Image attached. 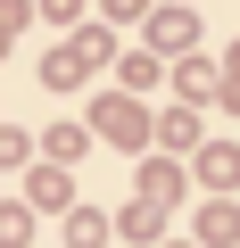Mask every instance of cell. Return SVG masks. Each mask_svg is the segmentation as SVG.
Returning a JSON list of instances; mask_svg holds the SVG:
<instances>
[{
    "label": "cell",
    "instance_id": "1",
    "mask_svg": "<svg viewBox=\"0 0 240 248\" xmlns=\"http://www.w3.org/2000/svg\"><path fill=\"white\" fill-rule=\"evenodd\" d=\"M199 240H207V248H232V240H240V207H207V215H199Z\"/></svg>",
    "mask_w": 240,
    "mask_h": 248
},
{
    "label": "cell",
    "instance_id": "2",
    "mask_svg": "<svg viewBox=\"0 0 240 248\" xmlns=\"http://www.w3.org/2000/svg\"><path fill=\"white\" fill-rule=\"evenodd\" d=\"M66 240H75V248H99V240H108V223H99V215H75V223H66Z\"/></svg>",
    "mask_w": 240,
    "mask_h": 248
}]
</instances>
